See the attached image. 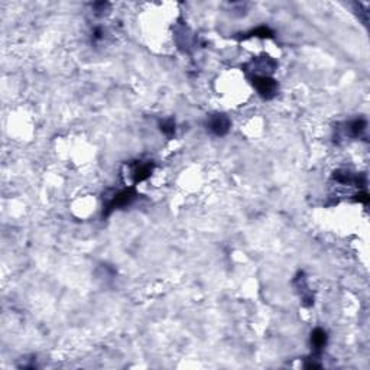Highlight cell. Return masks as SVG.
I'll return each instance as SVG.
<instances>
[{"label":"cell","instance_id":"8992f818","mask_svg":"<svg viewBox=\"0 0 370 370\" xmlns=\"http://www.w3.org/2000/svg\"><path fill=\"white\" fill-rule=\"evenodd\" d=\"M364 129H366V121L362 120V119H356V120L350 121L347 125V132H348L350 136L353 137L359 136Z\"/></svg>","mask_w":370,"mask_h":370},{"label":"cell","instance_id":"ba28073f","mask_svg":"<svg viewBox=\"0 0 370 370\" xmlns=\"http://www.w3.org/2000/svg\"><path fill=\"white\" fill-rule=\"evenodd\" d=\"M250 36H256V38H271L272 36V31L266 26H259L256 29H253L250 32Z\"/></svg>","mask_w":370,"mask_h":370},{"label":"cell","instance_id":"277c9868","mask_svg":"<svg viewBox=\"0 0 370 370\" xmlns=\"http://www.w3.org/2000/svg\"><path fill=\"white\" fill-rule=\"evenodd\" d=\"M153 163L152 162H139L132 169V177H133V184H137L140 181H145L146 178L152 175Z\"/></svg>","mask_w":370,"mask_h":370},{"label":"cell","instance_id":"52a82bcc","mask_svg":"<svg viewBox=\"0 0 370 370\" xmlns=\"http://www.w3.org/2000/svg\"><path fill=\"white\" fill-rule=\"evenodd\" d=\"M161 130L168 137H172L174 135H175V121L172 120V119L163 120L161 123Z\"/></svg>","mask_w":370,"mask_h":370},{"label":"cell","instance_id":"6da1fadb","mask_svg":"<svg viewBox=\"0 0 370 370\" xmlns=\"http://www.w3.org/2000/svg\"><path fill=\"white\" fill-rule=\"evenodd\" d=\"M136 198V191L133 187L130 188H126V190H121L119 193H116L113 195L112 198L109 201L106 202L105 205V214L109 216L112 211H114L116 209H121V207H126L133 202V200Z\"/></svg>","mask_w":370,"mask_h":370},{"label":"cell","instance_id":"7a4b0ae2","mask_svg":"<svg viewBox=\"0 0 370 370\" xmlns=\"http://www.w3.org/2000/svg\"><path fill=\"white\" fill-rule=\"evenodd\" d=\"M252 81H253V86L256 87L259 94L263 98H272L276 94L278 84L269 75H255Z\"/></svg>","mask_w":370,"mask_h":370},{"label":"cell","instance_id":"5b68a950","mask_svg":"<svg viewBox=\"0 0 370 370\" xmlns=\"http://www.w3.org/2000/svg\"><path fill=\"white\" fill-rule=\"evenodd\" d=\"M311 344L317 353H320L321 350H324V347L327 344V333L322 330V328H315L311 333Z\"/></svg>","mask_w":370,"mask_h":370},{"label":"cell","instance_id":"3957f363","mask_svg":"<svg viewBox=\"0 0 370 370\" xmlns=\"http://www.w3.org/2000/svg\"><path fill=\"white\" fill-rule=\"evenodd\" d=\"M207 126L211 133H214L216 136H224L230 130V120L225 114L221 113H216L211 114L207 120Z\"/></svg>","mask_w":370,"mask_h":370}]
</instances>
